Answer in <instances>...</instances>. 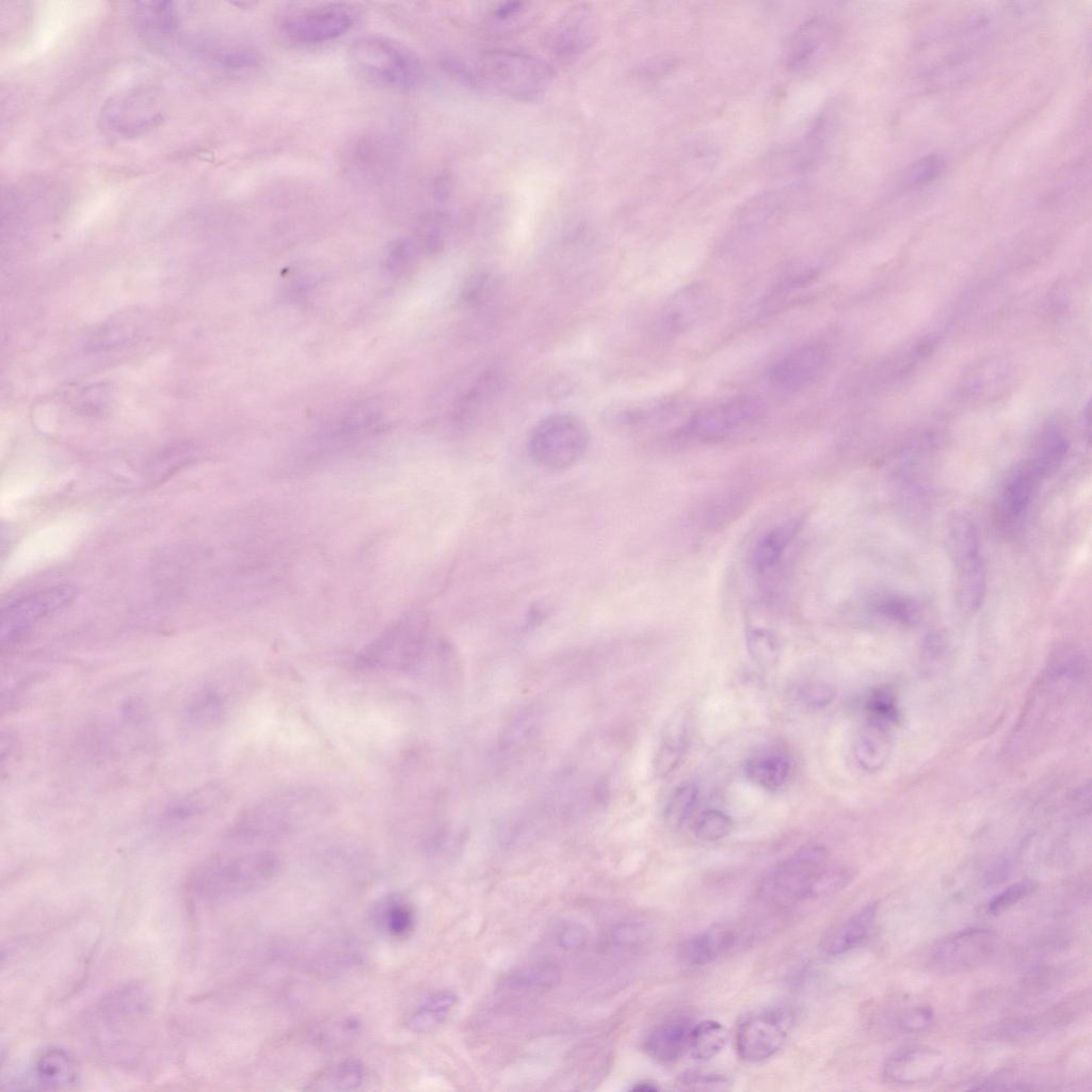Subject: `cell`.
<instances>
[{
	"label": "cell",
	"instance_id": "obj_1",
	"mask_svg": "<svg viewBox=\"0 0 1092 1092\" xmlns=\"http://www.w3.org/2000/svg\"><path fill=\"white\" fill-rule=\"evenodd\" d=\"M330 803L320 790L293 786L254 801L236 818L229 838L237 842L272 840L300 833L321 822Z\"/></svg>",
	"mask_w": 1092,
	"mask_h": 1092
},
{
	"label": "cell",
	"instance_id": "obj_2",
	"mask_svg": "<svg viewBox=\"0 0 1092 1092\" xmlns=\"http://www.w3.org/2000/svg\"><path fill=\"white\" fill-rule=\"evenodd\" d=\"M852 870L829 861L818 845L800 848L776 864L762 879L760 894L778 905L832 895L851 881Z\"/></svg>",
	"mask_w": 1092,
	"mask_h": 1092
},
{
	"label": "cell",
	"instance_id": "obj_3",
	"mask_svg": "<svg viewBox=\"0 0 1092 1092\" xmlns=\"http://www.w3.org/2000/svg\"><path fill=\"white\" fill-rule=\"evenodd\" d=\"M280 867L279 857L271 851L216 853L192 870L188 890L207 902L245 896L268 886Z\"/></svg>",
	"mask_w": 1092,
	"mask_h": 1092
},
{
	"label": "cell",
	"instance_id": "obj_4",
	"mask_svg": "<svg viewBox=\"0 0 1092 1092\" xmlns=\"http://www.w3.org/2000/svg\"><path fill=\"white\" fill-rule=\"evenodd\" d=\"M348 62L365 82L391 90L417 86L424 70L420 59L406 46L381 34H365L352 42Z\"/></svg>",
	"mask_w": 1092,
	"mask_h": 1092
},
{
	"label": "cell",
	"instance_id": "obj_5",
	"mask_svg": "<svg viewBox=\"0 0 1092 1092\" xmlns=\"http://www.w3.org/2000/svg\"><path fill=\"white\" fill-rule=\"evenodd\" d=\"M472 82L482 80L517 100H533L549 87L553 71L544 60L519 51L494 50L471 68Z\"/></svg>",
	"mask_w": 1092,
	"mask_h": 1092
},
{
	"label": "cell",
	"instance_id": "obj_6",
	"mask_svg": "<svg viewBox=\"0 0 1092 1092\" xmlns=\"http://www.w3.org/2000/svg\"><path fill=\"white\" fill-rule=\"evenodd\" d=\"M947 545L954 574L956 599L966 614L982 605L986 590V573L980 536L971 519L953 514L947 523Z\"/></svg>",
	"mask_w": 1092,
	"mask_h": 1092
},
{
	"label": "cell",
	"instance_id": "obj_7",
	"mask_svg": "<svg viewBox=\"0 0 1092 1092\" xmlns=\"http://www.w3.org/2000/svg\"><path fill=\"white\" fill-rule=\"evenodd\" d=\"M590 431L572 413H556L540 420L528 437V452L542 468L563 470L576 464L587 452Z\"/></svg>",
	"mask_w": 1092,
	"mask_h": 1092
},
{
	"label": "cell",
	"instance_id": "obj_8",
	"mask_svg": "<svg viewBox=\"0 0 1092 1092\" xmlns=\"http://www.w3.org/2000/svg\"><path fill=\"white\" fill-rule=\"evenodd\" d=\"M166 106L151 85L127 87L110 96L101 107L99 125L113 138L132 139L146 134L165 119Z\"/></svg>",
	"mask_w": 1092,
	"mask_h": 1092
},
{
	"label": "cell",
	"instance_id": "obj_9",
	"mask_svg": "<svg viewBox=\"0 0 1092 1092\" xmlns=\"http://www.w3.org/2000/svg\"><path fill=\"white\" fill-rule=\"evenodd\" d=\"M428 621L423 613H412L390 626L359 656L369 668L395 672L418 669L428 651Z\"/></svg>",
	"mask_w": 1092,
	"mask_h": 1092
},
{
	"label": "cell",
	"instance_id": "obj_10",
	"mask_svg": "<svg viewBox=\"0 0 1092 1092\" xmlns=\"http://www.w3.org/2000/svg\"><path fill=\"white\" fill-rule=\"evenodd\" d=\"M1060 464L1050 450L1038 445L1028 459L1015 466L1005 480L998 501V514L1003 525L1011 526L1022 519L1043 480Z\"/></svg>",
	"mask_w": 1092,
	"mask_h": 1092
},
{
	"label": "cell",
	"instance_id": "obj_11",
	"mask_svg": "<svg viewBox=\"0 0 1092 1092\" xmlns=\"http://www.w3.org/2000/svg\"><path fill=\"white\" fill-rule=\"evenodd\" d=\"M75 596L69 585L37 589L10 601L1 611V641L12 645L26 636L36 624L54 614Z\"/></svg>",
	"mask_w": 1092,
	"mask_h": 1092
},
{
	"label": "cell",
	"instance_id": "obj_12",
	"mask_svg": "<svg viewBox=\"0 0 1092 1092\" xmlns=\"http://www.w3.org/2000/svg\"><path fill=\"white\" fill-rule=\"evenodd\" d=\"M356 19L355 10L346 3H327L289 14L282 22V33L294 44L326 43L346 34Z\"/></svg>",
	"mask_w": 1092,
	"mask_h": 1092
},
{
	"label": "cell",
	"instance_id": "obj_13",
	"mask_svg": "<svg viewBox=\"0 0 1092 1092\" xmlns=\"http://www.w3.org/2000/svg\"><path fill=\"white\" fill-rule=\"evenodd\" d=\"M793 1025V1013L786 1008H771L745 1017L735 1037L739 1057L760 1062L772 1057L785 1043Z\"/></svg>",
	"mask_w": 1092,
	"mask_h": 1092
},
{
	"label": "cell",
	"instance_id": "obj_14",
	"mask_svg": "<svg viewBox=\"0 0 1092 1092\" xmlns=\"http://www.w3.org/2000/svg\"><path fill=\"white\" fill-rule=\"evenodd\" d=\"M996 946L997 937L987 929L961 930L932 948L929 964L942 973L965 971L985 963Z\"/></svg>",
	"mask_w": 1092,
	"mask_h": 1092
},
{
	"label": "cell",
	"instance_id": "obj_15",
	"mask_svg": "<svg viewBox=\"0 0 1092 1092\" xmlns=\"http://www.w3.org/2000/svg\"><path fill=\"white\" fill-rule=\"evenodd\" d=\"M764 401L756 396L730 397L694 414L687 424V432L702 438L719 437L752 423L764 414Z\"/></svg>",
	"mask_w": 1092,
	"mask_h": 1092
},
{
	"label": "cell",
	"instance_id": "obj_16",
	"mask_svg": "<svg viewBox=\"0 0 1092 1092\" xmlns=\"http://www.w3.org/2000/svg\"><path fill=\"white\" fill-rule=\"evenodd\" d=\"M248 687L242 674L222 673L204 682L187 705L190 722L211 725L222 721L240 701Z\"/></svg>",
	"mask_w": 1092,
	"mask_h": 1092
},
{
	"label": "cell",
	"instance_id": "obj_17",
	"mask_svg": "<svg viewBox=\"0 0 1092 1092\" xmlns=\"http://www.w3.org/2000/svg\"><path fill=\"white\" fill-rule=\"evenodd\" d=\"M225 790L218 784L206 785L167 801L157 815L163 831H186L210 817L224 803Z\"/></svg>",
	"mask_w": 1092,
	"mask_h": 1092
},
{
	"label": "cell",
	"instance_id": "obj_18",
	"mask_svg": "<svg viewBox=\"0 0 1092 1092\" xmlns=\"http://www.w3.org/2000/svg\"><path fill=\"white\" fill-rule=\"evenodd\" d=\"M597 16L587 4L566 10L547 30V48L561 57H573L590 48L597 35Z\"/></svg>",
	"mask_w": 1092,
	"mask_h": 1092
},
{
	"label": "cell",
	"instance_id": "obj_19",
	"mask_svg": "<svg viewBox=\"0 0 1092 1092\" xmlns=\"http://www.w3.org/2000/svg\"><path fill=\"white\" fill-rule=\"evenodd\" d=\"M826 360L828 354L822 346L815 343L801 346L771 367L769 380L777 389L798 390L818 378Z\"/></svg>",
	"mask_w": 1092,
	"mask_h": 1092
},
{
	"label": "cell",
	"instance_id": "obj_20",
	"mask_svg": "<svg viewBox=\"0 0 1092 1092\" xmlns=\"http://www.w3.org/2000/svg\"><path fill=\"white\" fill-rule=\"evenodd\" d=\"M945 1065L946 1058L938 1049L913 1046L890 1056L884 1064V1075L896 1083H924L937 1078Z\"/></svg>",
	"mask_w": 1092,
	"mask_h": 1092
},
{
	"label": "cell",
	"instance_id": "obj_21",
	"mask_svg": "<svg viewBox=\"0 0 1092 1092\" xmlns=\"http://www.w3.org/2000/svg\"><path fill=\"white\" fill-rule=\"evenodd\" d=\"M132 19L139 35L156 49L172 44L180 29V15L171 1L136 2Z\"/></svg>",
	"mask_w": 1092,
	"mask_h": 1092
},
{
	"label": "cell",
	"instance_id": "obj_22",
	"mask_svg": "<svg viewBox=\"0 0 1092 1092\" xmlns=\"http://www.w3.org/2000/svg\"><path fill=\"white\" fill-rule=\"evenodd\" d=\"M832 34V25L822 17L813 18L801 26L786 49L787 68L793 71L812 68L828 52Z\"/></svg>",
	"mask_w": 1092,
	"mask_h": 1092
},
{
	"label": "cell",
	"instance_id": "obj_23",
	"mask_svg": "<svg viewBox=\"0 0 1092 1092\" xmlns=\"http://www.w3.org/2000/svg\"><path fill=\"white\" fill-rule=\"evenodd\" d=\"M692 1027L691 1022L681 1016L658 1024L644 1041L647 1055L659 1063L676 1062L688 1050Z\"/></svg>",
	"mask_w": 1092,
	"mask_h": 1092
},
{
	"label": "cell",
	"instance_id": "obj_24",
	"mask_svg": "<svg viewBox=\"0 0 1092 1092\" xmlns=\"http://www.w3.org/2000/svg\"><path fill=\"white\" fill-rule=\"evenodd\" d=\"M34 1085L43 1090L68 1088L77 1080V1064L68 1051L46 1047L38 1051L31 1065Z\"/></svg>",
	"mask_w": 1092,
	"mask_h": 1092
},
{
	"label": "cell",
	"instance_id": "obj_25",
	"mask_svg": "<svg viewBox=\"0 0 1092 1092\" xmlns=\"http://www.w3.org/2000/svg\"><path fill=\"white\" fill-rule=\"evenodd\" d=\"M877 915V904L869 903L821 938L822 953L836 957L857 947L868 936Z\"/></svg>",
	"mask_w": 1092,
	"mask_h": 1092
},
{
	"label": "cell",
	"instance_id": "obj_26",
	"mask_svg": "<svg viewBox=\"0 0 1092 1092\" xmlns=\"http://www.w3.org/2000/svg\"><path fill=\"white\" fill-rule=\"evenodd\" d=\"M735 940L730 928L713 926L684 941L678 954L680 961L688 966H703L726 952Z\"/></svg>",
	"mask_w": 1092,
	"mask_h": 1092
},
{
	"label": "cell",
	"instance_id": "obj_27",
	"mask_svg": "<svg viewBox=\"0 0 1092 1092\" xmlns=\"http://www.w3.org/2000/svg\"><path fill=\"white\" fill-rule=\"evenodd\" d=\"M368 1075V1069L362 1061L346 1059L320 1070L303 1089L317 1092L357 1091L366 1085Z\"/></svg>",
	"mask_w": 1092,
	"mask_h": 1092
},
{
	"label": "cell",
	"instance_id": "obj_28",
	"mask_svg": "<svg viewBox=\"0 0 1092 1092\" xmlns=\"http://www.w3.org/2000/svg\"><path fill=\"white\" fill-rule=\"evenodd\" d=\"M372 919L382 933L394 940H402L413 932L416 913L407 898L399 894H390L375 904Z\"/></svg>",
	"mask_w": 1092,
	"mask_h": 1092
},
{
	"label": "cell",
	"instance_id": "obj_29",
	"mask_svg": "<svg viewBox=\"0 0 1092 1092\" xmlns=\"http://www.w3.org/2000/svg\"><path fill=\"white\" fill-rule=\"evenodd\" d=\"M791 761L782 751L761 750L753 754L745 764L748 778L757 786L771 791L778 790L788 782Z\"/></svg>",
	"mask_w": 1092,
	"mask_h": 1092
},
{
	"label": "cell",
	"instance_id": "obj_30",
	"mask_svg": "<svg viewBox=\"0 0 1092 1092\" xmlns=\"http://www.w3.org/2000/svg\"><path fill=\"white\" fill-rule=\"evenodd\" d=\"M459 1002V996L450 990L435 992L424 998L408 1014L405 1025L414 1033L431 1032L448 1018Z\"/></svg>",
	"mask_w": 1092,
	"mask_h": 1092
},
{
	"label": "cell",
	"instance_id": "obj_31",
	"mask_svg": "<svg viewBox=\"0 0 1092 1092\" xmlns=\"http://www.w3.org/2000/svg\"><path fill=\"white\" fill-rule=\"evenodd\" d=\"M798 530L796 521H785L767 530L757 541L752 553V565L762 574L774 566L793 540Z\"/></svg>",
	"mask_w": 1092,
	"mask_h": 1092
},
{
	"label": "cell",
	"instance_id": "obj_32",
	"mask_svg": "<svg viewBox=\"0 0 1092 1092\" xmlns=\"http://www.w3.org/2000/svg\"><path fill=\"white\" fill-rule=\"evenodd\" d=\"M706 292L690 288L678 293L668 305L663 322L671 331L687 328L700 318L707 305Z\"/></svg>",
	"mask_w": 1092,
	"mask_h": 1092
},
{
	"label": "cell",
	"instance_id": "obj_33",
	"mask_svg": "<svg viewBox=\"0 0 1092 1092\" xmlns=\"http://www.w3.org/2000/svg\"><path fill=\"white\" fill-rule=\"evenodd\" d=\"M360 1022L352 1015H341L317 1024L310 1032V1040L320 1048L335 1049L357 1038Z\"/></svg>",
	"mask_w": 1092,
	"mask_h": 1092
},
{
	"label": "cell",
	"instance_id": "obj_34",
	"mask_svg": "<svg viewBox=\"0 0 1092 1092\" xmlns=\"http://www.w3.org/2000/svg\"><path fill=\"white\" fill-rule=\"evenodd\" d=\"M688 745V729L684 717L675 718L662 738L656 758V771L659 775L670 774L681 761Z\"/></svg>",
	"mask_w": 1092,
	"mask_h": 1092
},
{
	"label": "cell",
	"instance_id": "obj_35",
	"mask_svg": "<svg viewBox=\"0 0 1092 1092\" xmlns=\"http://www.w3.org/2000/svg\"><path fill=\"white\" fill-rule=\"evenodd\" d=\"M728 1033L719 1022L707 1019L693 1026L688 1050L693 1059L708 1060L717 1056L726 1045Z\"/></svg>",
	"mask_w": 1092,
	"mask_h": 1092
},
{
	"label": "cell",
	"instance_id": "obj_36",
	"mask_svg": "<svg viewBox=\"0 0 1092 1092\" xmlns=\"http://www.w3.org/2000/svg\"><path fill=\"white\" fill-rule=\"evenodd\" d=\"M886 752L887 743L878 723L865 728L853 746L856 761L867 771L878 769L884 762Z\"/></svg>",
	"mask_w": 1092,
	"mask_h": 1092
},
{
	"label": "cell",
	"instance_id": "obj_37",
	"mask_svg": "<svg viewBox=\"0 0 1092 1092\" xmlns=\"http://www.w3.org/2000/svg\"><path fill=\"white\" fill-rule=\"evenodd\" d=\"M698 790L692 783L676 787L671 793L665 808L664 821L672 828H680L693 812L697 802Z\"/></svg>",
	"mask_w": 1092,
	"mask_h": 1092
},
{
	"label": "cell",
	"instance_id": "obj_38",
	"mask_svg": "<svg viewBox=\"0 0 1092 1092\" xmlns=\"http://www.w3.org/2000/svg\"><path fill=\"white\" fill-rule=\"evenodd\" d=\"M734 828L732 818L716 808L703 810L695 819L693 833L703 841H717L726 837Z\"/></svg>",
	"mask_w": 1092,
	"mask_h": 1092
},
{
	"label": "cell",
	"instance_id": "obj_39",
	"mask_svg": "<svg viewBox=\"0 0 1092 1092\" xmlns=\"http://www.w3.org/2000/svg\"><path fill=\"white\" fill-rule=\"evenodd\" d=\"M498 277L489 270L473 272L466 280L462 290V301L468 306H479L495 293Z\"/></svg>",
	"mask_w": 1092,
	"mask_h": 1092
},
{
	"label": "cell",
	"instance_id": "obj_40",
	"mask_svg": "<svg viewBox=\"0 0 1092 1092\" xmlns=\"http://www.w3.org/2000/svg\"><path fill=\"white\" fill-rule=\"evenodd\" d=\"M732 1080L724 1074L706 1071H686L676 1079V1087L682 1091H725Z\"/></svg>",
	"mask_w": 1092,
	"mask_h": 1092
},
{
	"label": "cell",
	"instance_id": "obj_41",
	"mask_svg": "<svg viewBox=\"0 0 1092 1092\" xmlns=\"http://www.w3.org/2000/svg\"><path fill=\"white\" fill-rule=\"evenodd\" d=\"M1034 887L1035 884L1029 880H1023L1009 885L989 902V913L996 915L1003 912L1031 894Z\"/></svg>",
	"mask_w": 1092,
	"mask_h": 1092
},
{
	"label": "cell",
	"instance_id": "obj_42",
	"mask_svg": "<svg viewBox=\"0 0 1092 1092\" xmlns=\"http://www.w3.org/2000/svg\"><path fill=\"white\" fill-rule=\"evenodd\" d=\"M798 695L804 705L812 708H823L833 703L836 691L828 682L810 681L799 688Z\"/></svg>",
	"mask_w": 1092,
	"mask_h": 1092
},
{
	"label": "cell",
	"instance_id": "obj_43",
	"mask_svg": "<svg viewBox=\"0 0 1092 1092\" xmlns=\"http://www.w3.org/2000/svg\"><path fill=\"white\" fill-rule=\"evenodd\" d=\"M749 649L753 658L761 665H771L777 657V647L766 632L754 631L749 637Z\"/></svg>",
	"mask_w": 1092,
	"mask_h": 1092
},
{
	"label": "cell",
	"instance_id": "obj_44",
	"mask_svg": "<svg viewBox=\"0 0 1092 1092\" xmlns=\"http://www.w3.org/2000/svg\"><path fill=\"white\" fill-rule=\"evenodd\" d=\"M867 708L876 721H887L896 718V708L892 695L885 690L874 691L868 702Z\"/></svg>",
	"mask_w": 1092,
	"mask_h": 1092
},
{
	"label": "cell",
	"instance_id": "obj_45",
	"mask_svg": "<svg viewBox=\"0 0 1092 1092\" xmlns=\"http://www.w3.org/2000/svg\"><path fill=\"white\" fill-rule=\"evenodd\" d=\"M933 1014L930 1008L917 1007L905 1012L899 1022L900 1027L908 1032L920 1031L927 1028Z\"/></svg>",
	"mask_w": 1092,
	"mask_h": 1092
},
{
	"label": "cell",
	"instance_id": "obj_46",
	"mask_svg": "<svg viewBox=\"0 0 1092 1092\" xmlns=\"http://www.w3.org/2000/svg\"><path fill=\"white\" fill-rule=\"evenodd\" d=\"M879 610L886 616L899 621H911L915 615L912 604L898 598L884 599L879 604Z\"/></svg>",
	"mask_w": 1092,
	"mask_h": 1092
},
{
	"label": "cell",
	"instance_id": "obj_47",
	"mask_svg": "<svg viewBox=\"0 0 1092 1092\" xmlns=\"http://www.w3.org/2000/svg\"><path fill=\"white\" fill-rule=\"evenodd\" d=\"M585 932L578 925H568L560 933V944L567 949L579 948L585 941Z\"/></svg>",
	"mask_w": 1092,
	"mask_h": 1092
},
{
	"label": "cell",
	"instance_id": "obj_48",
	"mask_svg": "<svg viewBox=\"0 0 1092 1092\" xmlns=\"http://www.w3.org/2000/svg\"><path fill=\"white\" fill-rule=\"evenodd\" d=\"M631 1090L632 1091H649V1092H652V1091L659 1090V1088L656 1086V1083H654L652 1081L642 1080V1081H639V1082L635 1083V1086L631 1088Z\"/></svg>",
	"mask_w": 1092,
	"mask_h": 1092
}]
</instances>
